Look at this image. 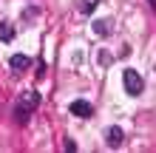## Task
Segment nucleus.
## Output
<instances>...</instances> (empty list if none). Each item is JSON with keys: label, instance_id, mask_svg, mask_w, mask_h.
<instances>
[{"label": "nucleus", "instance_id": "nucleus-1", "mask_svg": "<svg viewBox=\"0 0 156 153\" xmlns=\"http://www.w3.org/2000/svg\"><path fill=\"white\" fill-rule=\"evenodd\" d=\"M37 105H40V94H37V91H26V94H20V99H17V108H14L17 119H20V122H26Z\"/></svg>", "mask_w": 156, "mask_h": 153}, {"label": "nucleus", "instance_id": "nucleus-2", "mask_svg": "<svg viewBox=\"0 0 156 153\" xmlns=\"http://www.w3.org/2000/svg\"><path fill=\"white\" fill-rule=\"evenodd\" d=\"M122 85H125V91L131 94V96H139L145 91V79L139 71H133V68H125L122 71Z\"/></svg>", "mask_w": 156, "mask_h": 153}, {"label": "nucleus", "instance_id": "nucleus-3", "mask_svg": "<svg viewBox=\"0 0 156 153\" xmlns=\"http://www.w3.org/2000/svg\"><path fill=\"white\" fill-rule=\"evenodd\" d=\"M68 111L74 113V116H80V119H88L91 113H94V108H91V102H85V99H74L68 105Z\"/></svg>", "mask_w": 156, "mask_h": 153}, {"label": "nucleus", "instance_id": "nucleus-4", "mask_svg": "<svg viewBox=\"0 0 156 153\" xmlns=\"http://www.w3.org/2000/svg\"><path fill=\"white\" fill-rule=\"evenodd\" d=\"M122 142H125V130L122 128H116V125H114V128L105 130V145L108 148H119Z\"/></svg>", "mask_w": 156, "mask_h": 153}, {"label": "nucleus", "instance_id": "nucleus-5", "mask_svg": "<svg viewBox=\"0 0 156 153\" xmlns=\"http://www.w3.org/2000/svg\"><path fill=\"white\" fill-rule=\"evenodd\" d=\"M9 65H12V71H17V74H23V71H29V68H31V60L26 57V54H12Z\"/></svg>", "mask_w": 156, "mask_h": 153}, {"label": "nucleus", "instance_id": "nucleus-6", "mask_svg": "<svg viewBox=\"0 0 156 153\" xmlns=\"http://www.w3.org/2000/svg\"><path fill=\"white\" fill-rule=\"evenodd\" d=\"M91 29H94L97 37H111V34H114V23L102 17V20H94V26H91Z\"/></svg>", "mask_w": 156, "mask_h": 153}, {"label": "nucleus", "instance_id": "nucleus-7", "mask_svg": "<svg viewBox=\"0 0 156 153\" xmlns=\"http://www.w3.org/2000/svg\"><path fill=\"white\" fill-rule=\"evenodd\" d=\"M0 40H3V43L14 40V26L12 23H0Z\"/></svg>", "mask_w": 156, "mask_h": 153}, {"label": "nucleus", "instance_id": "nucleus-8", "mask_svg": "<svg viewBox=\"0 0 156 153\" xmlns=\"http://www.w3.org/2000/svg\"><path fill=\"white\" fill-rule=\"evenodd\" d=\"M97 3H99V0H80V12H82V14H94Z\"/></svg>", "mask_w": 156, "mask_h": 153}, {"label": "nucleus", "instance_id": "nucleus-9", "mask_svg": "<svg viewBox=\"0 0 156 153\" xmlns=\"http://www.w3.org/2000/svg\"><path fill=\"white\" fill-rule=\"evenodd\" d=\"M62 145H66V150H77V145H74V139H68V136H66V142H62Z\"/></svg>", "mask_w": 156, "mask_h": 153}, {"label": "nucleus", "instance_id": "nucleus-10", "mask_svg": "<svg viewBox=\"0 0 156 153\" xmlns=\"http://www.w3.org/2000/svg\"><path fill=\"white\" fill-rule=\"evenodd\" d=\"M151 6H153V9H156V0H151Z\"/></svg>", "mask_w": 156, "mask_h": 153}]
</instances>
